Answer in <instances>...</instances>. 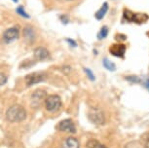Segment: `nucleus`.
Here are the masks:
<instances>
[{"label": "nucleus", "mask_w": 149, "mask_h": 148, "mask_svg": "<svg viewBox=\"0 0 149 148\" xmlns=\"http://www.w3.org/2000/svg\"><path fill=\"white\" fill-rule=\"evenodd\" d=\"M26 118V111L19 104L12 105L6 112V119L9 122L12 123L22 122Z\"/></svg>", "instance_id": "1"}, {"label": "nucleus", "mask_w": 149, "mask_h": 148, "mask_svg": "<svg viewBox=\"0 0 149 148\" xmlns=\"http://www.w3.org/2000/svg\"><path fill=\"white\" fill-rule=\"evenodd\" d=\"M61 97L57 94H53V96L47 97L45 100V107L50 112H56L61 108Z\"/></svg>", "instance_id": "2"}, {"label": "nucleus", "mask_w": 149, "mask_h": 148, "mask_svg": "<svg viewBox=\"0 0 149 148\" xmlns=\"http://www.w3.org/2000/svg\"><path fill=\"white\" fill-rule=\"evenodd\" d=\"M47 94L44 90H36L35 92H33L31 97H30V104L33 108H37L42 104V102L45 101L47 99Z\"/></svg>", "instance_id": "3"}, {"label": "nucleus", "mask_w": 149, "mask_h": 148, "mask_svg": "<svg viewBox=\"0 0 149 148\" xmlns=\"http://www.w3.org/2000/svg\"><path fill=\"white\" fill-rule=\"evenodd\" d=\"M46 79V73H41V72H33L26 76V85L30 87L35 84L41 83L42 81Z\"/></svg>", "instance_id": "4"}, {"label": "nucleus", "mask_w": 149, "mask_h": 148, "mask_svg": "<svg viewBox=\"0 0 149 148\" xmlns=\"http://www.w3.org/2000/svg\"><path fill=\"white\" fill-rule=\"evenodd\" d=\"M89 119L95 125H103L105 123V117L102 111L95 109V108H92V110L89 113Z\"/></svg>", "instance_id": "5"}, {"label": "nucleus", "mask_w": 149, "mask_h": 148, "mask_svg": "<svg viewBox=\"0 0 149 148\" xmlns=\"http://www.w3.org/2000/svg\"><path fill=\"white\" fill-rule=\"evenodd\" d=\"M19 35V27L18 26H15L13 27L6 29L3 33V39L6 43H11L12 41L16 40Z\"/></svg>", "instance_id": "6"}, {"label": "nucleus", "mask_w": 149, "mask_h": 148, "mask_svg": "<svg viewBox=\"0 0 149 148\" xmlns=\"http://www.w3.org/2000/svg\"><path fill=\"white\" fill-rule=\"evenodd\" d=\"M58 130L64 133H76V127H75L74 123L72 122L71 119H64L63 120L60 125H58Z\"/></svg>", "instance_id": "7"}, {"label": "nucleus", "mask_w": 149, "mask_h": 148, "mask_svg": "<svg viewBox=\"0 0 149 148\" xmlns=\"http://www.w3.org/2000/svg\"><path fill=\"white\" fill-rule=\"evenodd\" d=\"M124 18L127 19L130 22H134V23H142V22L147 21L146 19H148V17L143 14H133L129 11H125L124 13Z\"/></svg>", "instance_id": "8"}, {"label": "nucleus", "mask_w": 149, "mask_h": 148, "mask_svg": "<svg viewBox=\"0 0 149 148\" xmlns=\"http://www.w3.org/2000/svg\"><path fill=\"white\" fill-rule=\"evenodd\" d=\"M110 54L118 58H123L126 52V46L124 44H114L109 49Z\"/></svg>", "instance_id": "9"}, {"label": "nucleus", "mask_w": 149, "mask_h": 148, "mask_svg": "<svg viewBox=\"0 0 149 148\" xmlns=\"http://www.w3.org/2000/svg\"><path fill=\"white\" fill-rule=\"evenodd\" d=\"M34 58L38 60H45L50 58V53L47 49L39 47L34 50Z\"/></svg>", "instance_id": "10"}, {"label": "nucleus", "mask_w": 149, "mask_h": 148, "mask_svg": "<svg viewBox=\"0 0 149 148\" xmlns=\"http://www.w3.org/2000/svg\"><path fill=\"white\" fill-rule=\"evenodd\" d=\"M79 141L75 138H72V136L66 138L63 145L64 148H79Z\"/></svg>", "instance_id": "11"}, {"label": "nucleus", "mask_w": 149, "mask_h": 148, "mask_svg": "<svg viewBox=\"0 0 149 148\" xmlns=\"http://www.w3.org/2000/svg\"><path fill=\"white\" fill-rule=\"evenodd\" d=\"M107 10H108V5H107L106 2H104L103 5L102 6V8H100V9L98 10L97 13H95V18H97V19H102L103 17L105 16Z\"/></svg>", "instance_id": "12"}, {"label": "nucleus", "mask_w": 149, "mask_h": 148, "mask_svg": "<svg viewBox=\"0 0 149 148\" xmlns=\"http://www.w3.org/2000/svg\"><path fill=\"white\" fill-rule=\"evenodd\" d=\"M24 35L26 39L31 40V39L34 38V31H33V29L30 26H26L24 30Z\"/></svg>", "instance_id": "13"}, {"label": "nucleus", "mask_w": 149, "mask_h": 148, "mask_svg": "<svg viewBox=\"0 0 149 148\" xmlns=\"http://www.w3.org/2000/svg\"><path fill=\"white\" fill-rule=\"evenodd\" d=\"M103 65H104V67L106 69H108V70H110V71H114L115 69H116V65H115L112 61L107 60V58L103 60Z\"/></svg>", "instance_id": "14"}, {"label": "nucleus", "mask_w": 149, "mask_h": 148, "mask_svg": "<svg viewBox=\"0 0 149 148\" xmlns=\"http://www.w3.org/2000/svg\"><path fill=\"white\" fill-rule=\"evenodd\" d=\"M140 142L144 146V148H149V133H143L140 138Z\"/></svg>", "instance_id": "15"}, {"label": "nucleus", "mask_w": 149, "mask_h": 148, "mask_svg": "<svg viewBox=\"0 0 149 148\" xmlns=\"http://www.w3.org/2000/svg\"><path fill=\"white\" fill-rule=\"evenodd\" d=\"M100 144V143L97 140V139H90V140L87 141L86 146H87V148H98Z\"/></svg>", "instance_id": "16"}, {"label": "nucleus", "mask_w": 149, "mask_h": 148, "mask_svg": "<svg viewBox=\"0 0 149 148\" xmlns=\"http://www.w3.org/2000/svg\"><path fill=\"white\" fill-rule=\"evenodd\" d=\"M107 34H108V28H107V26H102V29L100 30L97 37H98V39H103L107 36Z\"/></svg>", "instance_id": "17"}, {"label": "nucleus", "mask_w": 149, "mask_h": 148, "mask_svg": "<svg viewBox=\"0 0 149 148\" xmlns=\"http://www.w3.org/2000/svg\"><path fill=\"white\" fill-rule=\"evenodd\" d=\"M17 13H18L19 15H21L22 18H26V19L29 18V15L26 12V11H24V7H22V6L18 7V9H17Z\"/></svg>", "instance_id": "18"}, {"label": "nucleus", "mask_w": 149, "mask_h": 148, "mask_svg": "<svg viewBox=\"0 0 149 148\" xmlns=\"http://www.w3.org/2000/svg\"><path fill=\"white\" fill-rule=\"evenodd\" d=\"M84 71L86 72L87 73V76L89 77V79L90 80H92V81H95V76H94V74H93V72L90 70V69H88V68H84Z\"/></svg>", "instance_id": "19"}, {"label": "nucleus", "mask_w": 149, "mask_h": 148, "mask_svg": "<svg viewBox=\"0 0 149 148\" xmlns=\"http://www.w3.org/2000/svg\"><path fill=\"white\" fill-rule=\"evenodd\" d=\"M0 77H1V85H4V84L6 83V81H7L6 76L4 75V73H1V75H0Z\"/></svg>", "instance_id": "20"}, {"label": "nucleus", "mask_w": 149, "mask_h": 148, "mask_svg": "<svg viewBox=\"0 0 149 148\" xmlns=\"http://www.w3.org/2000/svg\"><path fill=\"white\" fill-rule=\"evenodd\" d=\"M127 79L130 80V81H134V82H139V79H137L136 77H127Z\"/></svg>", "instance_id": "21"}, {"label": "nucleus", "mask_w": 149, "mask_h": 148, "mask_svg": "<svg viewBox=\"0 0 149 148\" xmlns=\"http://www.w3.org/2000/svg\"><path fill=\"white\" fill-rule=\"evenodd\" d=\"M66 40L68 41V42H70V44H71V45H73V46H77V44L75 43V41L71 40V39H66Z\"/></svg>", "instance_id": "22"}, {"label": "nucleus", "mask_w": 149, "mask_h": 148, "mask_svg": "<svg viewBox=\"0 0 149 148\" xmlns=\"http://www.w3.org/2000/svg\"><path fill=\"white\" fill-rule=\"evenodd\" d=\"M145 87L149 90V79H147V80L145 81Z\"/></svg>", "instance_id": "23"}, {"label": "nucleus", "mask_w": 149, "mask_h": 148, "mask_svg": "<svg viewBox=\"0 0 149 148\" xmlns=\"http://www.w3.org/2000/svg\"><path fill=\"white\" fill-rule=\"evenodd\" d=\"M98 148H107V147H106L104 144H100V146H98Z\"/></svg>", "instance_id": "24"}, {"label": "nucleus", "mask_w": 149, "mask_h": 148, "mask_svg": "<svg viewBox=\"0 0 149 148\" xmlns=\"http://www.w3.org/2000/svg\"><path fill=\"white\" fill-rule=\"evenodd\" d=\"M13 1H14V2H16V3H17V2H18V0H13Z\"/></svg>", "instance_id": "25"}]
</instances>
